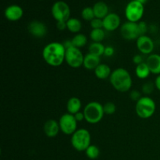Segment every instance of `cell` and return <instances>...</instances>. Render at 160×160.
<instances>
[{
  "label": "cell",
  "instance_id": "obj_1",
  "mask_svg": "<svg viewBox=\"0 0 160 160\" xmlns=\"http://www.w3.org/2000/svg\"><path fill=\"white\" fill-rule=\"evenodd\" d=\"M66 48L63 44L60 42H50L42 51L44 60L51 67H59L65 61Z\"/></svg>",
  "mask_w": 160,
  "mask_h": 160
},
{
  "label": "cell",
  "instance_id": "obj_2",
  "mask_svg": "<svg viewBox=\"0 0 160 160\" xmlns=\"http://www.w3.org/2000/svg\"><path fill=\"white\" fill-rule=\"evenodd\" d=\"M109 81L112 87L119 92H129L132 86V78L129 72L124 68L114 70L109 77Z\"/></svg>",
  "mask_w": 160,
  "mask_h": 160
},
{
  "label": "cell",
  "instance_id": "obj_3",
  "mask_svg": "<svg viewBox=\"0 0 160 160\" xmlns=\"http://www.w3.org/2000/svg\"><path fill=\"white\" fill-rule=\"evenodd\" d=\"M83 112L85 120L91 124H96L102 120L104 117L103 105L98 102H91L84 108Z\"/></svg>",
  "mask_w": 160,
  "mask_h": 160
},
{
  "label": "cell",
  "instance_id": "obj_4",
  "mask_svg": "<svg viewBox=\"0 0 160 160\" xmlns=\"http://www.w3.org/2000/svg\"><path fill=\"white\" fill-rule=\"evenodd\" d=\"M156 109V102L149 96H142L138 101L136 102L135 112L142 119L151 118L154 115Z\"/></svg>",
  "mask_w": 160,
  "mask_h": 160
},
{
  "label": "cell",
  "instance_id": "obj_5",
  "mask_svg": "<svg viewBox=\"0 0 160 160\" xmlns=\"http://www.w3.org/2000/svg\"><path fill=\"white\" fill-rule=\"evenodd\" d=\"M91 134L85 128L78 129L71 135L70 142L75 150L78 152H85L91 145Z\"/></svg>",
  "mask_w": 160,
  "mask_h": 160
},
{
  "label": "cell",
  "instance_id": "obj_6",
  "mask_svg": "<svg viewBox=\"0 0 160 160\" xmlns=\"http://www.w3.org/2000/svg\"><path fill=\"white\" fill-rule=\"evenodd\" d=\"M144 12V5L135 0H132L125 8V17L128 21L138 23L143 17Z\"/></svg>",
  "mask_w": 160,
  "mask_h": 160
},
{
  "label": "cell",
  "instance_id": "obj_7",
  "mask_svg": "<svg viewBox=\"0 0 160 160\" xmlns=\"http://www.w3.org/2000/svg\"><path fill=\"white\" fill-rule=\"evenodd\" d=\"M84 56L80 48L71 47L66 49L65 61L69 67L72 68H79L84 63Z\"/></svg>",
  "mask_w": 160,
  "mask_h": 160
},
{
  "label": "cell",
  "instance_id": "obj_8",
  "mask_svg": "<svg viewBox=\"0 0 160 160\" xmlns=\"http://www.w3.org/2000/svg\"><path fill=\"white\" fill-rule=\"evenodd\" d=\"M52 15L57 22H67L70 18V9L67 2L57 1L52 7Z\"/></svg>",
  "mask_w": 160,
  "mask_h": 160
},
{
  "label": "cell",
  "instance_id": "obj_9",
  "mask_svg": "<svg viewBox=\"0 0 160 160\" xmlns=\"http://www.w3.org/2000/svg\"><path fill=\"white\" fill-rule=\"evenodd\" d=\"M60 131L66 135H72L78 130V121L74 115L69 112L61 116L59 120Z\"/></svg>",
  "mask_w": 160,
  "mask_h": 160
},
{
  "label": "cell",
  "instance_id": "obj_10",
  "mask_svg": "<svg viewBox=\"0 0 160 160\" xmlns=\"http://www.w3.org/2000/svg\"><path fill=\"white\" fill-rule=\"evenodd\" d=\"M120 34L122 37L128 41L137 40L140 36L138 23L128 21L120 27Z\"/></svg>",
  "mask_w": 160,
  "mask_h": 160
},
{
  "label": "cell",
  "instance_id": "obj_11",
  "mask_svg": "<svg viewBox=\"0 0 160 160\" xmlns=\"http://www.w3.org/2000/svg\"><path fill=\"white\" fill-rule=\"evenodd\" d=\"M136 45L138 51L142 55H151L155 48V44L152 39L147 35L139 36L137 39Z\"/></svg>",
  "mask_w": 160,
  "mask_h": 160
},
{
  "label": "cell",
  "instance_id": "obj_12",
  "mask_svg": "<svg viewBox=\"0 0 160 160\" xmlns=\"http://www.w3.org/2000/svg\"><path fill=\"white\" fill-rule=\"evenodd\" d=\"M28 29L31 35L38 38H42L45 37L48 31L46 25L38 20L31 21L28 24Z\"/></svg>",
  "mask_w": 160,
  "mask_h": 160
},
{
  "label": "cell",
  "instance_id": "obj_13",
  "mask_svg": "<svg viewBox=\"0 0 160 160\" xmlns=\"http://www.w3.org/2000/svg\"><path fill=\"white\" fill-rule=\"evenodd\" d=\"M103 29L107 31H114L120 26V17L115 12H110L103 19Z\"/></svg>",
  "mask_w": 160,
  "mask_h": 160
},
{
  "label": "cell",
  "instance_id": "obj_14",
  "mask_svg": "<svg viewBox=\"0 0 160 160\" xmlns=\"http://www.w3.org/2000/svg\"><path fill=\"white\" fill-rule=\"evenodd\" d=\"M5 17L9 21H17L23 15V9L18 5H11L5 9Z\"/></svg>",
  "mask_w": 160,
  "mask_h": 160
},
{
  "label": "cell",
  "instance_id": "obj_15",
  "mask_svg": "<svg viewBox=\"0 0 160 160\" xmlns=\"http://www.w3.org/2000/svg\"><path fill=\"white\" fill-rule=\"evenodd\" d=\"M43 130L47 137L51 138L56 137L60 131L59 121H56V120H53V119L47 120L44 124Z\"/></svg>",
  "mask_w": 160,
  "mask_h": 160
},
{
  "label": "cell",
  "instance_id": "obj_16",
  "mask_svg": "<svg viewBox=\"0 0 160 160\" xmlns=\"http://www.w3.org/2000/svg\"><path fill=\"white\" fill-rule=\"evenodd\" d=\"M145 62L148 65L151 73L156 75H160V55L152 54L148 56Z\"/></svg>",
  "mask_w": 160,
  "mask_h": 160
},
{
  "label": "cell",
  "instance_id": "obj_17",
  "mask_svg": "<svg viewBox=\"0 0 160 160\" xmlns=\"http://www.w3.org/2000/svg\"><path fill=\"white\" fill-rule=\"evenodd\" d=\"M100 62H101V58L99 56L88 52L84 56L83 66L84 67V68L88 70H95L97 67L101 63Z\"/></svg>",
  "mask_w": 160,
  "mask_h": 160
},
{
  "label": "cell",
  "instance_id": "obj_18",
  "mask_svg": "<svg viewBox=\"0 0 160 160\" xmlns=\"http://www.w3.org/2000/svg\"><path fill=\"white\" fill-rule=\"evenodd\" d=\"M92 8H93L95 17L96 18L103 20L109 13V7L104 2H98L94 5Z\"/></svg>",
  "mask_w": 160,
  "mask_h": 160
},
{
  "label": "cell",
  "instance_id": "obj_19",
  "mask_svg": "<svg viewBox=\"0 0 160 160\" xmlns=\"http://www.w3.org/2000/svg\"><path fill=\"white\" fill-rule=\"evenodd\" d=\"M81 106H82V102H81V99L79 98H78V97H71L67 102V112L69 113L75 115L77 112L81 111Z\"/></svg>",
  "mask_w": 160,
  "mask_h": 160
},
{
  "label": "cell",
  "instance_id": "obj_20",
  "mask_svg": "<svg viewBox=\"0 0 160 160\" xmlns=\"http://www.w3.org/2000/svg\"><path fill=\"white\" fill-rule=\"evenodd\" d=\"M95 74L97 78L100 80H106L108 78H109L112 73L111 69L109 66L105 63H100L99 65L97 67V68L94 70Z\"/></svg>",
  "mask_w": 160,
  "mask_h": 160
},
{
  "label": "cell",
  "instance_id": "obj_21",
  "mask_svg": "<svg viewBox=\"0 0 160 160\" xmlns=\"http://www.w3.org/2000/svg\"><path fill=\"white\" fill-rule=\"evenodd\" d=\"M135 74L139 79L145 80L148 78L151 74V71H150L149 68H148V65L146 62H143L139 65L136 66L135 68Z\"/></svg>",
  "mask_w": 160,
  "mask_h": 160
},
{
  "label": "cell",
  "instance_id": "obj_22",
  "mask_svg": "<svg viewBox=\"0 0 160 160\" xmlns=\"http://www.w3.org/2000/svg\"><path fill=\"white\" fill-rule=\"evenodd\" d=\"M67 30L74 34H78L82 28V23L78 18H70L67 21Z\"/></svg>",
  "mask_w": 160,
  "mask_h": 160
},
{
  "label": "cell",
  "instance_id": "obj_23",
  "mask_svg": "<svg viewBox=\"0 0 160 160\" xmlns=\"http://www.w3.org/2000/svg\"><path fill=\"white\" fill-rule=\"evenodd\" d=\"M106 47L101 42H92L88 46V52L101 57L104 55Z\"/></svg>",
  "mask_w": 160,
  "mask_h": 160
},
{
  "label": "cell",
  "instance_id": "obj_24",
  "mask_svg": "<svg viewBox=\"0 0 160 160\" xmlns=\"http://www.w3.org/2000/svg\"><path fill=\"white\" fill-rule=\"evenodd\" d=\"M72 44L73 47H76L78 48H83L88 43V38L85 34L78 33L74 35V37L71 39Z\"/></svg>",
  "mask_w": 160,
  "mask_h": 160
},
{
  "label": "cell",
  "instance_id": "obj_25",
  "mask_svg": "<svg viewBox=\"0 0 160 160\" xmlns=\"http://www.w3.org/2000/svg\"><path fill=\"white\" fill-rule=\"evenodd\" d=\"M106 37V32L103 28L92 29L90 33V38L93 42H102Z\"/></svg>",
  "mask_w": 160,
  "mask_h": 160
},
{
  "label": "cell",
  "instance_id": "obj_26",
  "mask_svg": "<svg viewBox=\"0 0 160 160\" xmlns=\"http://www.w3.org/2000/svg\"><path fill=\"white\" fill-rule=\"evenodd\" d=\"M86 156L90 159H95L99 156L100 150L98 146L95 145H91L85 151Z\"/></svg>",
  "mask_w": 160,
  "mask_h": 160
},
{
  "label": "cell",
  "instance_id": "obj_27",
  "mask_svg": "<svg viewBox=\"0 0 160 160\" xmlns=\"http://www.w3.org/2000/svg\"><path fill=\"white\" fill-rule=\"evenodd\" d=\"M81 17L84 20L87 21H92L93 19L95 18V13H94L93 8L92 7H85L83 9L81 12Z\"/></svg>",
  "mask_w": 160,
  "mask_h": 160
},
{
  "label": "cell",
  "instance_id": "obj_28",
  "mask_svg": "<svg viewBox=\"0 0 160 160\" xmlns=\"http://www.w3.org/2000/svg\"><path fill=\"white\" fill-rule=\"evenodd\" d=\"M103 109H104L105 114H107V115H112V114L115 113L116 110H117V107H116V105L113 102H106V104L103 105Z\"/></svg>",
  "mask_w": 160,
  "mask_h": 160
},
{
  "label": "cell",
  "instance_id": "obj_29",
  "mask_svg": "<svg viewBox=\"0 0 160 160\" xmlns=\"http://www.w3.org/2000/svg\"><path fill=\"white\" fill-rule=\"evenodd\" d=\"M155 88H156L155 83L146 82L142 85V92L145 95H149V94L152 93Z\"/></svg>",
  "mask_w": 160,
  "mask_h": 160
},
{
  "label": "cell",
  "instance_id": "obj_30",
  "mask_svg": "<svg viewBox=\"0 0 160 160\" xmlns=\"http://www.w3.org/2000/svg\"><path fill=\"white\" fill-rule=\"evenodd\" d=\"M90 24L92 29H101V28H103V20L102 19L95 17L91 21Z\"/></svg>",
  "mask_w": 160,
  "mask_h": 160
},
{
  "label": "cell",
  "instance_id": "obj_31",
  "mask_svg": "<svg viewBox=\"0 0 160 160\" xmlns=\"http://www.w3.org/2000/svg\"><path fill=\"white\" fill-rule=\"evenodd\" d=\"M138 23V29L140 36L146 35V33L148 31V26H147L146 22L140 21Z\"/></svg>",
  "mask_w": 160,
  "mask_h": 160
},
{
  "label": "cell",
  "instance_id": "obj_32",
  "mask_svg": "<svg viewBox=\"0 0 160 160\" xmlns=\"http://www.w3.org/2000/svg\"><path fill=\"white\" fill-rule=\"evenodd\" d=\"M133 62H134V64H136V66L143 63V62H145V56L142 54L135 55L133 57Z\"/></svg>",
  "mask_w": 160,
  "mask_h": 160
},
{
  "label": "cell",
  "instance_id": "obj_33",
  "mask_svg": "<svg viewBox=\"0 0 160 160\" xmlns=\"http://www.w3.org/2000/svg\"><path fill=\"white\" fill-rule=\"evenodd\" d=\"M130 97H131V98L132 100L137 102V101H138V100L140 99L142 96L141 95L140 92H138V91H136V90H133V91H131V93H130Z\"/></svg>",
  "mask_w": 160,
  "mask_h": 160
},
{
  "label": "cell",
  "instance_id": "obj_34",
  "mask_svg": "<svg viewBox=\"0 0 160 160\" xmlns=\"http://www.w3.org/2000/svg\"><path fill=\"white\" fill-rule=\"evenodd\" d=\"M114 54V48L111 46H106L104 55L106 56H112Z\"/></svg>",
  "mask_w": 160,
  "mask_h": 160
},
{
  "label": "cell",
  "instance_id": "obj_35",
  "mask_svg": "<svg viewBox=\"0 0 160 160\" xmlns=\"http://www.w3.org/2000/svg\"><path fill=\"white\" fill-rule=\"evenodd\" d=\"M74 117L78 122H81V121H83L84 120H85V118H84V112H81V111L78 112H77V113L74 115Z\"/></svg>",
  "mask_w": 160,
  "mask_h": 160
},
{
  "label": "cell",
  "instance_id": "obj_36",
  "mask_svg": "<svg viewBox=\"0 0 160 160\" xmlns=\"http://www.w3.org/2000/svg\"><path fill=\"white\" fill-rule=\"evenodd\" d=\"M56 28L59 31H64V30L67 29V22H57V23H56Z\"/></svg>",
  "mask_w": 160,
  "mask_h": 160
},
{
  "label": "cell",
  "instance_id": "obj_37",
  "mask_svg": "<svg viewBox=\"0 0 160 160\" xmlns=\"http://www.w3.org/2000/svg\"><path fill=\"white\" fill-rule=\"evenodd\" d=\"M155 86H156V88L160 92V75H158L156 77V80H155Z\"/></svg>",
  "mask_w": 160,
  "mask_h": 160
},
{
  "label": "cell",
  "instance_id": "obj_38",
  "mask_svg": "<svg viewBox=\"0 0 160 160\" xmlns=\"http://www.w3.org/2000/svg\"><path fill=\"white\" fill-rule=\"evenodd\" d=\"M135 1L138 2H140V3H142V4L145 5V3H146L147 2H148V0H135Z\"/></svg>",
  "mask_w": 160,
  "mask_h": 160
}]
</instances>
